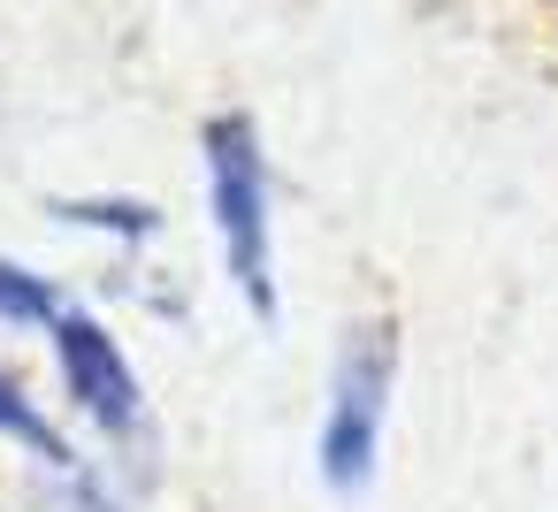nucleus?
I'll return each instance as SVG.
<instances>
[{
    "label": "nucleus",
    "mask_w": 558,
    "mask_h": 512,
    "mask_svg": "<svg viewBox=\"0 0 558 512\" xmlns=\"http://www.w3.org/2000/svg\"><path fill=\"white\" fill-rule=\"evenodd\" d=\"M62 512H131V504H123L100 474H85V459H77V466L62 474Z\"/></svg>",
    "instance_id": "0eeeda50"
},
{
    "label": "nucleus",
    "mask_w": 558,
    "mask_h": 512,
    "mask_svg": "<svg viewBox=\"0 0 558 512\" xmlns=\"http://www.w3.org/2000/svg\"><path fill=\"white\" fill-rule=\"evenodd\" d=\"M390 390H398V329L360 321L337 344L322 428H314V474L329 497H360L383 466V428H390Z\"/></svg>",
    "instance_id": "f03ea898"
},
{
    "label": "nucleus",
    "mask_w": 558,
    "mask_h": 512,
    "mask_svg": "<svg viewBox=\"0 0 558 512\" xmlns=\"http://www.w3.org/2000/svg\"><path fill=\"white\" fill-rule=\"evenodd\" d=\"M199 154H207V207H215V237H222V268L238 283V298L276 321L283 314V291H276V192H268V154H260V131L253 115H215L199 131Z\"/></svg>",
    "instance_id": "f257e3e1"
},
{
    "label": "nucleus",
    "mask_w": 558,
    "mask_h": 512,
    "mask_svg": "<svg viewBox=\"0 0 558 512\" xmlns=\"http://www.w3.org/2000/svg\"><path fill=\"white\" fill-rule=\"evenodd\" d=\"M70 306H62V291L47 283V276H32V268H16V260H0V321H24V329H54Z\"/></svg>",
    "instance_id": "423d86ee"
},
{
    "label": "nucleus",
    "mask_w": 558,
    "mask_h": 512,
    "mask_svg": "<svg viewBox=\"0 0 558 512\" xmlns=\"http://www.w3.org/2000/svg\"><path fill=\"white\" fill-rule=\"evenodd\" d=\"M0 436H16L24 451H39L54 474H70V466H77V451L62 443V428H54V420H47V413H39V405L9 382V375H0Z\"/></svg>",
    "instance_id": "20e7f679"
},
{
    "label": "nucleus",
    "mask_w": 558,
    "mask_h": 512,
    "mask_svg": "<svg viewBox=\"0 0 558 512\" xmlns=\"http://www.w3.org/2000/svg\"><path fill=\"white\" fill-rule=\"evenodd\" d=\"M54 367H62V390L77 398V413L100 428V436H138L146 428V390H138V367L123 359V344L93 321V314H62L54 321Z\"/></svg>",
    "instance_id": "7ed1b4c3"
},
{
    "label": "nucleus",
    "mask_w": 558,
    "mask_h": 512,
    "mask_svg": "<svg viewBox=\"0 0 558 512\" xmlns=\"http://www.w3.org/2000/svg\"><path fill=\"white\" fill-rule=\"evenodd\" d=\"M54 215L77 222V230H108V237H123V245H146V237L161 230V207H154V199H62Z\"/></svg>",
    "instance_id": "39448f33"
}]
</instances>
